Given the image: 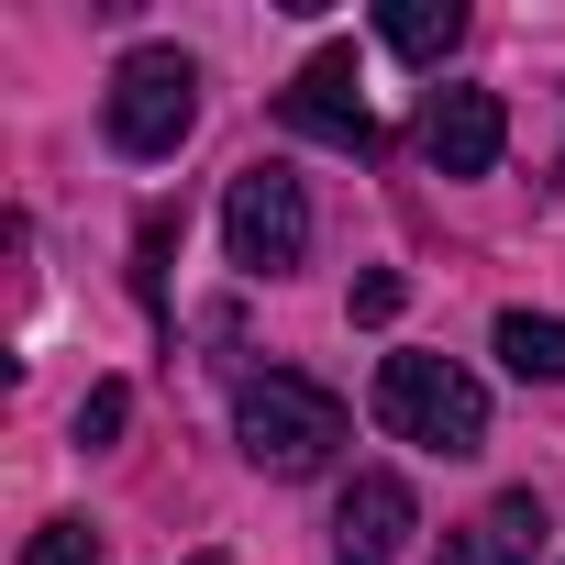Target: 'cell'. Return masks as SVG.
Here are the masks:
<instances>
[{
    "label": "cell",
    "mask_w": 565,
    "mask_h": 565,
    "mask_svg": "<svg viewBox=\"0 0 565 565\" xmlns=\"http://www.w3.org/2000/svg\"><path fill=\"white\" fill-rule=\"evenodd\" d=\"M233 444L266 466V477H322L333 444H344V399L322 377H289V366H266L233 388Z\"/></svg>",
    "instance_id": "obj_1"
},
{
    "label": "cell",
    "mask_w": 565,
    "mask_h": 565,
    "mask_svg": "<svg viewBox=\"0 0 565 565\" xmlns=\"http://www.w3.org/2000/svg\"><path fill=\"white\" fill-rule=\"evenodd\" d=\"M377 422L422 455H477L488 444V388L455 355H388L377 366Z\"/></svg>",
    "instance_id": "obj_2"
},
{
    "label": "cell",
    "mask_w": 565,
    "mask_h": 565,
    "mask_svg": "<svg viewBox=\"0 0 565 565\" xmlns=\"http://www.w3.org/2000/svg\"><path fill=\"white\" fill-rule=\"evenodd\" d=\"M100 122H111V145H122V156H178V145H189V122H200V67H189L178 45H134V56L111 67Z\"/></svg>",
    "instance_id": "obj_3"
},
{
    "label": "cell",
    "mask_w": 565,
    "mask_h": 565,
    "mask_svg": "<svg viewBox=\"0 0 565 565\" xmlns=\"http://www.w3.org/2000/svg\"><path fill=\"white\" fill-rule=\"evenodd\" d=\"M222 244H233L244 277H289V266L311 255V200H300V178H289V167H244L233 200H222Z\"/></svg>",
    "instance_id": "obj_4"
},
{
    "label": "cell",
    "mask_w": 565,
    "mask_h": 565,
    "mask_svg": "<svg viewBox=\"0 0 565 565\" xmlns=\"http://www.w3.org/2000/svg\"><path fill=\"white\" fill-rule=\"evenodd\" d=\"M277 122L333 145V156H377V111H366V78H355V45H322L289 89H277Z\"/></svg>",
    "instance_id": "obj_5"
},
{
    "label": "cell",
    "mask_w": 565,
    "mask_h": 565,
    "mask_svg": "<svg viewBox=\"0 0 565 565\" xmlns=\"http://www.w3.org/2000/svg\"><path fill=\"white\" fill-rule=\"evenodd\" d=\"M422 532V499H411V477H388V466H366L355 488H344V510H333V565H399V543Z\"/></svg>",
    "instance_id": "obj_6"
},
{
    "label": "cell",
    "mask_w": 565,
    "mask_h": 565,
    "mask_svg": "<svg viewBox=\"0 0 565 565\" xmlns=\"http://www.w3.org/2000/svg\"><path fill=\"white\" fill-rule=\"evenodd\" d=\"M499 145H510L499 89H433V111H422V156H433V178H488Z\"/></svg>",
    "instance_id": "obj_7"
},
{
    "label": "cell",
    "mask_w": 565,
    "mask_h": 565,
    "mask_svg": "<svg viewBox=\"0 0 565 565\" xmlns=\"http://www.w3.org/2000/svg\"><path fill=\"white\" fill-rule=\"evenodd\" d=\"M543 532H554V521H543V499H532V488H510V499H488L466 532H444V565H532V554H543Z\"/></svg>",
    "instance_id": "obj_8"
},
{
    "label": "cell",
    "mask_w": 565,
    "mask_h": 565,
    "mask_svg": "<svg viewBox=\"0 0 565 565\" xmlns=\"http://www.w3.org/2000/svg\"><path fill=\"white\" fill-rule=\"evenodd\" d=\"M499 366L532 388H565V322L554 311H499Z\"/></svg>",
    "instance_id": "obj_9"
},
{
    "label": "cell",
    "mask_w": 565,
    "mask_h": 565,
    "mask_svg": "<svg viewBox=\"0 0 565 565\" xmlns=\"http://www.w3.org/2000/svg\"><path fill=\"white\" fill-rule=\"evenodd\" d=\"M377 34H388V56H411V67H433V56H455V34H466V12H455V0H388V12H377Z\"/></svg>",
    "instance_id": "obj_10"
},
{
    "label": "cell",
    "mask_w": 565,
    "mask_h": 565,
    "mask_svg": "<svg viewBox=\"0 0 565 565\" xmlns=\"http://www.w3.org/2000/svg\"><path fill=\"white\" fill-rule=\"evenodd\" d=\"M122 422H134V388H122V377H100V388H89V399H78V444H89V455H100V444H111V433H122Z\"/></svg>",
    "instance_id": "obj_11"
},
{
    "label": "cell",
    "mask_w": 565,
    "mask_h": 565,
    "mask_svg": "<svg viewBox=\"0 0 565 565\" xmlns=\"http://www.w3.org/2000/svg\"><path fill=\"white\" fill-rule=\"evenodd\" d=\"M23 565H100V543H89V521H45L23 543Z\"/></svg>",
    "instance_id": "obj_12"
},
{
    "label": "cell",
    "mask_w": 565,
    "mask_h": 565,
    "mask_svg": "<svg viewBox=\"0 0 565 565\" xmlns=\"http://www.w3.org/2000/svg\"><path fill=\"white\" fill-rule=\"evenodd\" d=\"M355 322H399V277H388V266L355 277Z\"/></svg>",
    "instance_id": "obj_13"
},
{
    "label": "cell",
    "mask_w": 565,
    "mask_h": 565,
    "mask_svg": "<svg viewBox=\"0 0 565 565\" xmlns=\"http://www.w3.org/2000/svg\"><path fill=\"white\" fill-rule=\"evenodd\" d=\"M189 565H233V554H189Z\"/></svg>",
    "instance_id": "obj_14"
}]
</instances>
